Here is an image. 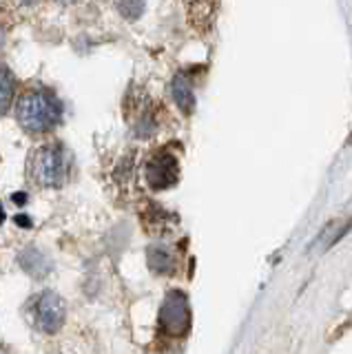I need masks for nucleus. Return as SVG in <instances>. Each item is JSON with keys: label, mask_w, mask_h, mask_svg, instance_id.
<instances>
[{"label": "nucleus", "mask_w": 352, "mask_h": 354, "mask_svg": "<svg viewBox=\"0 0 352 354\" xmlns=\"http://www.w3.org/2000/svg\"><path fill=\"white\" fill-rule=\"evenodd\" d=\"M0 354H7V350H5L3 346H0Z\"/></svg>", "instance_id": "2eb2a0df"}, {"label": "nucleus", "mask_w": 352, "mask_h": 354, "mask_svg": "<svg viewBox=\"0 0 352 354\" xmlns=\"http://www.w3.org/2000/svg\"><path fill=\"white\" fill-rule=\"evenodd\" d=\"M18 3H20V5H25V7H34V5L38 3V0H18Z\"/></svg>", "instance_id": "ddd939ff"}, {"label": "nucleus", "mask_w": 352, "mask_h": 354, "mask_svg": "<svg viewBox=\"0 0 352 354\" xmlns=\"http://www.w3.org/2000/svg\"><path fill=\"white\" fill-rule=\"evenodd\" d=\"M171 93H173V100H175V104L180 106L182 113H193V109H195V93H193V86L191 82L186 80L184 75H175L173 77V82H171Z\"/></svg>", "instance_id": "0eeeda50"}, {"label": "nucleus", "mask_w": 352, "mask_h": 354, "mask_svg": "<svg viewBox=\"0 0 352 354\" xmlns=\"http://www.w3.org/2000/svg\"><path fill=\"white\" fill-rule=\"evenodd\" d=\"M23 217H25V215H18V219H16L18 224H20V226H31V221H29V219H23Z\"/></svg>", "instance_id": "f8f14e48"}, {"label": "nucleus", "mask_w": 352, "mask_h": 354, "mask_svg": "<svg viewBox=\"0 0 352 354\" xmlns=\"http://www.w3.org/2000/svg\"><path fill=\"white\" fill-rule=\"evenodd\" d=\"M18 266L20 270L27 272L34 279H45L53 270V261L47 252H42L38 246H27L18 252Z\"/></svg>", "instance_id": "423d86ee"}, {"label": "nucleus", "mask_w": 352, "mask_h": 354, "mask_svg": "<svg viewBox=\"0 0 352 354\" xmlns=\"http://www.w3.org/2000/svg\"><path fill=\"white\" fill-rule=\"evenodd\" d=\"M34 313V324L38 330L47 332V335H56L62 330L64 321H67V304L64 299L53 290H42L31 306Z\"/></svg>", "instance_id": "7ed1b4c3"}, {"label": "nucleus", "mask_w": 352, "mask_h": 354, "mask_svg": "<svg viewBox=\"0 0 352 354\" xmlns=\"http://www.w3.org/2000/svg\"><path fill=\"white\" fill-rule=\"evenodd\" d=\"M58 3H62V5H69V3H73V0H58Z\"/></svg>", "instance_id": "4468645a"}, {"label": "nucleus", "mask_w": 352, "mask_h": 354, "mask_svg": "<svg viewBox=\"0 0 352 354\" xmlns=\"http://www.w3.org/2000/svg\"><path fill=\"white\" fill-rule=\"evenodd\" d=\"M189 301L182 292H171L164 299L162 310H160V324L162 328L169 332V335H184L189 330Z\"/></svg>", "instance_id": "20e7f679"}, {"label": "nucleus", "mask_w": 352, "mask_h": 354, "mask_svg": "<svg viewBox=\"0 0 352 354\" xmlns=\"http://www.w3.org/2000/svg\"><path fill=\"white\" fill-rule=\"evenodd\" d=\"M16 118L27 133H47L62 120V104L47 88H27L18 97Z\"/></svg>", "instance_id": "f257e3e1"}, {"label": "nucleus", "mask_w": 352, "mask_h": 354, "mask_svg": "<svg viewBox=\"0 0 352 354\" xmlns=\"http://www.w3.org/2000/svg\"><path fill=\"white\" fill-rule=\"evenodd\" d=\"M71 153L60 142L42 144L29 160V177L36 186L58 188L69 180Z\"/></svg>", "instance_id": "f03ea898"}, {"label": "nucleus", "mask_w": 352, "mask_h": 354, "mask_svg": "<svg viewBox=\"0 0 352 354\" xmlns=\"http://www.w3.org/2000/svg\"><path fill=\"white\" fill-rule=\"evenodd\" d=\"M147 261H149V268L153 272H169L173 268V259H171V252L162 246H153L149 248L147 254Z\"/></svg>", "instance_id": "1a4fd4ad"}, {"label": "nucleus", "mask_w": 352, "mask_h": 354, "mask_svg": "<svg viewBox=\"0 0 352 354\" xmlns=\"http://www.w3.org/2000/svg\"><path fill=\"white\" fill-rule=\"evenodd\" d=\"M14 202H16V204H25V202H27V195H25V193H23V195L16 193V195H14Z\"/></svg>", "instance_id": "9b49d317"}, {"label": "nucleus", "mask_w": 352, "mask_h": 354, "mask_svg": "<svg viewBox=\"0 0 352 354\" xmlns=\"http://www.w3.org/2000/svg\"><path fill=\"white\" fill-rule=\"evenodd\" d=\"M118 9H120V14H122V18L138 20L145 14V0H120Z\"/></svg>", "instance_id": "9d476101"}, {"label": "nucleus", "mask_w": 352, "mask_h": 354, "mask_svg": "<svg viewBox=\"0 0 352 354\" xmlns=\"http://www.w3.org/2000/svg\"><path fill=\"white\" fill-rule=\"evenodd\" d=\"M178 160L173 158L171 153L160 151L156 153L147 164V180L153 188H169L178 182Z\"/></svg>", "instance_id": "39448f33"}, {"label": "nucleus", "mask_w": 352, "mask_h": 354, "mask_svg": "<svg viewBox=\"0 0 352 354\" xmlns=\"http://www.w3.org/2000/svg\"><path fill=\"white\" fill-rule=\"evenodd\" d=\"M16 93V77L7 66H0V118L7 113V109L12 106V100Z\"/></svg>", "instance_id": "6e6552de"}]
</instances>
